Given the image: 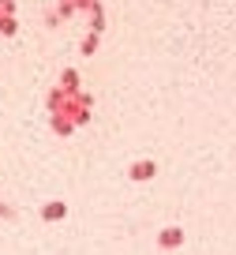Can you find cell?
<instances>
[{"label":"cell","mask_w":236,"mask_h":255,"mask_svg":"<svg viewBox=\"0 0 236 255\" xmlns=\"http://www.w3.org/2000/svg\"><path fill=\"white\" fill-rule=\"evenodd\" d=\"M131 176H135V180H146V176H154V161H139V165H131Z\"/></svg>","instance_id":"cell-1"},{"label":"cell","mask_w":236,"mask_h":255,"mask_svg":"<svg viewBox=\"0 0 236 255\" xmlns=\"http://www.w3.org/2000/svg\"><path fill=\"white\" fill-rule=\"evenodd\" d=\"M180 240H184L180 229H165V233H161V248H176Z\"/></svg>","instance_id":"cell-2"},{"label":"cell","mask_w":236,"mask_h":255,"mask_svg":"<svg viewBox=\"0 0 236 255\" xmlns=\"http://www.w3.org/2000/svg\"><path fill=\"white\" fill-rule=\"evenodd\" d=\"M64 210H68V207H64V203H49V207L41 210V214H45L49 222H56V218H64Z\"/></svg>","instance_id":"cell-3"}]
</instances>
